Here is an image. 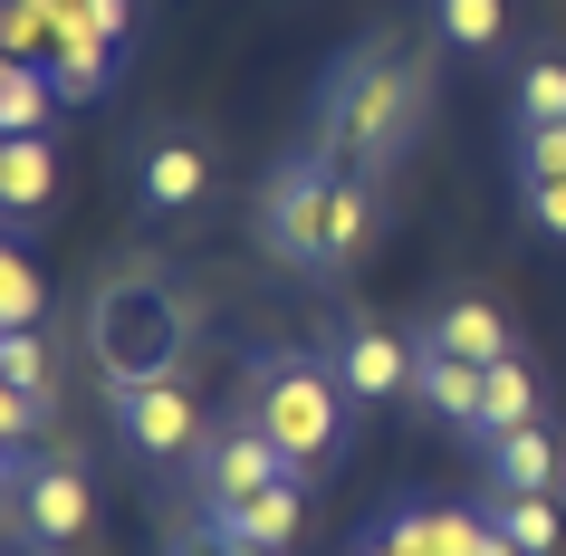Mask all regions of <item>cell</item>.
<instances>
[{
	"mask_svg": "<svg viewBox=\"0 0 566 556\" xmlns=\"http://www.w3.org/2000/svg\"><path fill=\"white\" fill-rule=\"evenodd\" d=\"M182 336H192V307L164 289V269H154V260H125L116 279H96L87 346H96V365H106L116 394L164 384V375H174V355H182Z\"/></svg>",
	"mask_w": 566,
	"mask_h": 556,
	"instance_id": "1",
	"label": "cell"
},
{
	"mask_svg": "<svg viewBox=\"0 0 566 556\" xmlns=\"http://www.w3.org/2000/svg\"><path fill=\"white\" fill-rule=\"evenodd\" d=\"M422 116V59H394V49H365L327 77L317 96V154H356V164H385Z\"/></svg>",
	"mask_w": 566,
	"mask_h": 556,
	"instance_id": "2",
	"label": "cell"
},
{
	"mask_svg": "<svg viewBox=\"0 0 566 556\" xmlns=\"http://www.w3.org/2000/svg\"><path fill=\"white\" fill-rule=\"evenodd\" d=\"M346 375L336 365H307V355H279V365H260V384H250V422H260L289 461H327L336 441H346Z\"/></svg>",
	"mask_w": 566,
	"mask_h": 556,
	"instance_id": "3",
	"label": "cell"
},
{
	"mask_svg": "<svg viewBox=\"0 0 566 556\" xmlns=\"http://www.w3.org/2000/svg\"><path fill=\"white\" fill-rule=\"evenodd\" d=\"M260 240H269L289 269H336V164L298 154L289 174L269 182V202H260Z\"/></svg>",
	"mask_w": 566,
	"mask_h": 556,
	"instance_id": "4",
	"label": "cell"
},
{
	"mask_svg": "<svg viewBox=\"0 0 566 556\" xmlns=\"http://www.w3.org/2000/svg\"><path fill=\"white\" fill-rule=\"evenodd\" d=\"M289 451L260 432V422H231L221 441H202V461H192V490H202V518H240L269 480H289Z\"/></svg>",
	"mask_w": 566,
	"mask_h": 556,
	"instance_id": "5",
	"label": "cell"
},
{
	"mask_svg": "<svg viewBox=\"0 0 566 556\" xmlns=\"http://www.w3.org/2000/svg\"><path fill=\"white\" fill-rule=\"evenodd\" d=\"M116 441L135 461H202V412H192V394L174 375L135 384V394H116Z\"/></svg>",
	"mask_w": 566,
	"mask_h": 556,
	"instance_id": "6",
	"label": "cell"
},
{
	"mask_svg": "<svg viewBox=\"0 0 566 556\" xmlns=\"http://www.w3.org/2000/svg\"><path fill=\"white\" fill-rule=\"evenodd\" d=\"M20 527H30L39 547H77L96 527V490H87V470L77 461H49L20 480Z\"/></svg>",
	"mask_w": 566,
	"mask_h": 556,
	"instance_id": "7",
	"label": "cell"
},
{
	"mask_svg": "<svg viewBox=\"0 0 566 556\" xmlns=\"http://www.w3.org/2000/svg\"><path fill=\"white\" fill-rule=\"evenodd\" d=\"M413 355H422V346H403L394 326L356 317L346 336H336V375H346V394H356V403H394V394L413 384Z\"/></svg>",
	"mask_w": 566,
	"mask_h": 556,
	"instance_id": "8",
	"label": "cell"
},
{
	"mask_svg": "<svg viewBox=\"0 0 566 556\" xmlns=\"http://www.w3.org/2000/svg\"><path fill=\"white\" fill-rule=\"evenodd\" d=\"M413 403L471 432V422H480V403H490V365H471V355H442V346H422V355H413Z\"/></svg>",
	"mask_w": 566,
	"mask_h": 556,
	"instance_id": "9",
	"label": "cell"
},
{
	"mask_svg": "<svg viewBox=\"0 0 566 556\" xmlns=\"http://www.w3.org/2000/svg\"><path fill=\"white\" fill-rule=\"evenodd\" d=\"M490 527H500L518 556H557L566 547V499L557 490H500L490 499Z\"/></svg>",
	"mask_w": 566,
	"mask_h": 556,
	"instance_id": "10",
	"label": "cell"
},
{
	"mask_svg": "<svg viewBox=\"0 0 566 556\" xmlns=\"http://www.w3.org/2000/svg\"><path fill=\"white\" fill-rule=\"evenodd\" d=\"M135 192H145V211H192L211 192V154L182 145V135H174V145H154L145 174H135Z\"/></svg>",
	"mask_w": 566,
	"mask_h": 556,
	"instance_id": "11",
	"label": "cell"
},
{
	"mask_svg": "<svg viewBox=\"0 0 566 556\" xmlns=\"http://www.w3.org/2000/svg\"><path fill=\"white\" fill-rule=\"evenodd\" d=\"M422 346L471 355V365H509V317L490 307V297H451L442 317H432V336H422Z\"/></svg>",
	"mask_w": 566,
	"mask_h": 556,
	"instance_id": "12",
	"label": "cell"
},
{
	"mask_svg": "<svg viewBox=\"0 0 566 556\" xmlns=\"http://www.w3.org/2000/svg\"><path fill=\"white\" fill-rule=\"evenodd\" d=\"M49 192H59V154H49V135H0V202H10V221H30Z\"/></svg>",
	"mask_w": 566,
	"mask_h": 556,
	"instance_id": "13",
	"label": "cell"
},
{
	"mask_svg": "<svg viewBox=\"0 0 566 556\" xmlns=\"http://www.w3.org/2000/svg\"><path fill=\"white\" fill-rule=\"evenodd\" d=\"M480 508H403V518L385 527V547L394 556H471V537H480Z\"/></svg>",
	"mask_w": 566,
	"mask_h": 556,
	"instance_id": "14",
	"label": "cell"
},
{
	"mask_svg": "<svg viewBox=\"0 0 566 556\" xmlns=\"http://www.w3.org/2000/svg\"><path fill=\"white\" fill-rule=\"evenodd\" d=\"M557 441L537 432V422H518V432H500L490 441V480H500V490H557Z\"/></svg>",
	"mask_w": 566,
	"mask_h": 556,
	"instance_id": "15",
	"label": "cell"
},
{
	"mask_svg": "<svg viewBox=\"0 0 566 556\" xmlns=\"http://www.w3.org/2000/svg\"><path fill=\"white\" fill-rule=\"evenodd\" d=\"M211 527H231V537H260V547H289V537H298V527H307L298 470H289V480H269V490L250 499V508H240V518H211Z\"/></svg>",
	"mask_w": 566,
	"mask_h": 556,
	"instance_id": "16",
	"label": "cell"
},
{
	"mask_svg": "<svg viewBox=\"0 0 566 556\" xmlns=\"http://www.w3.org/2000/svg\"><path fill=\"white\" fill-rule=\"evenodd\" d=\"M106 67H116V39H96L87 20H67L59 49H49V77H59V96H96V87H106Z\"/></svg>",
	"mask_w": 566,
	"mask_h": 556,
	"instance_id": "17",
	"label": "cell"
},
{
	"mask_svg": "<svg viewBox=\"0 0 566 556\" xmlns=\"http://www.w3.org/2000/svg\"><path fill=\"white\" fill-rule=\"evenodd\" d=\"M518 422H537V375L528 365H518V355H509V365H490V403H480V451H490V441L500 432H518Z\"/></svg>",
	"mask_w": 566,
	"mask_h": 556,
	"instance_id": "18",
	"label": "cell"
},
{
	"mask_svg": "<svg viewBox=\"0 0 566 556\" xmlns=\"http://www.w3.org/2000/svg\"><path fill=\"white\" fill-rule=\"evenodd\" d=\"M59 0H0V49H10V67H49V49H59Z\"/></svg>",
	"mask_w": 566,
	"mask_h": 556,
	"instance_id": "19",
	"label": "cell"
},
{
	"mask_svg": "<svg viewBox=\"0 0 566 556\" xmlns=\"http://www.w3.org/2000/svg\"><path fill=\"white\" fill-rule=\"evenodd\" d=\"M49 116H59V77L49 67H10L0 77V135H49Z\"/></svg>",
	"mask_w": 566,
	"mask_h": 556,
	"instance_id": "20",
	"label": "cell"
},
{
	"mask_svg": "<svg viewBox=\"0 0 566 556\" xmlns=\"http://www.w3.org/2000/svg\"><path fill=\"white\" fill-rule=\"evenodd\" d=\"M39 307H49V279H39L30 250L10 240V250H0V326H39Z\"/></svg>",
	"mask_w": 566,
	"mask_h": 556,
	"instance_id": "21",
	"label": "cell"
},
{
	"mask_svg": "<svg viewBox=\"0 0 566 556\" xmlns=\"http://www.w3.org/2000/svg\"><path fill=\"white\" fill-rule=\"evenodd\" d=\"M432 20H442V39H451V49H500L509 0H432Z\"/></svg>",
	"mask_w": 566,
	"mask_h": 556,
	"instance_id": "22",
	"label": "cell"
},
{
	"mask_svg": "<svg viewBox=\"0 0 566 556\" xmlns=\"http://www.w3.org/2000/svg\"><path fill=\"white\" fill-rule=\"evenodd\" d=\"M0 394H39L49 403V346H39V326H10L0 336Z\"/></svg>",
	"mask_w": 566,
	"mask_h": 556,
	"instance_id": "23",
	"label": "cell"
},
{
	"mask_svg": "<svg viewBox=\"0 0 566 556\" xmlns=\"http://www.w3.org/2000/svg\"><path fill=\"white\" fill-rule=\"evenodd\" d=\"M518 125H566V59L518 67Z\"/></svg>",
	"mask_w": 566,
	"mask_h": 556,
	"instance_id": "24",
	"label": "cell"
},
{
	"mask_svg": "<svg viewBox=\"0 0 566 556\" xmlns=\"http://www.w3.org/2000/svg\"><path fill=\"white\" fill-rule=\"evenodd\" d=\"M518 174L528 182H566V125H528V135H518Z\"/></svg>",
	"mask_w": 566,
	"mask_h": 556,
	"instance_id": "25",
	"label": "cell"
},
{
	"mask_svg": "<svg viewBox=\"0 0 566 556\" xmlns=\"http://www.w3.org/2000/svg\"><path fill=\"white\" fill-rule=\"evenodd\" d=\"M39 394H0V441H10V461H30V432H39Z\"/></svg>",
	"mask_w": 566,
	"mask_h": 556,
	"instance_id": "26",
	"label": "cell"
},
{
	"mask_svg": "<svg viewBox=\"0 0 566 556\" xmlns=\"http://www.w3.org/2000/svg\"><path fill=\"white\" fill-rule=\"evenodd\" d=\"M528 221L547 240H566V182H528Z\"/></svg>",
	"mask_w": 566,
	"mask_h": 556,
	"instance_id": "27",
	"label": "cell"
},
{
	"mask_svg": "<svg viewBox=\"0 0 566 556\" xmlns=\"http://www.w3.org/2000/svg\"><path fill=\"white\" fill-rule=\"evenodd\" d=\"M77 20H87L96 39H125L135 30V0H77Z\"/></svg>",
	"mask_w": 566,
	"mask_h": 556,
	"instance_id": "28",
	"label": "cell"
},
{
	"mask_svg": "<svg viewBox=\"0 0 566 556\" xmlns=\"http://www.w3.org/2000/svg\"><path fill=\"white\" fill-rule=\"evenodd\" d=\"M164 556H240V547H231V527H192V537H174Z\"/></svg>",
	"mask_w": 566,
	"mask_h": 556,
	"instance_id": "29",
	"label": "cell"
},
{
	"mask_svg": "<svg viewBox=\"0 0 566 556\" xmlns=\"http://www.w3.org/2000/svg\"><path fill=\"white\" fill-rule=\"evenodd\" d=\"M471 556H518V547H509L500 527H480V537H471Z\"/></svg>",
	"mask_w": 566,
	"mask_h": 556,
	"instance_id": "30",
	"label": "cell"
},
{
	"mask_svg": "<svg viewBox=\"0 0 566 556\" xmlns=\"http://www.w3.org/2000/svg\"><path fill=\"white\" fill-rule=\"evenodd\" d=\"M365 556H394V547H385V537H375V547H365Z\"/></svg>",
	"mask_w": 566,
	"mask_h": 556,
	"instance_id": "31",
	"label": "cell"
},
{
	"mask_svg": "<svg viewBox=\"0 0 566 556\" xmlns=\"http://www.w3.org/2000/svg\"><path fill=\"white\" fill-rule=\"evenodd\" d=\"M557 499H566V461H557Z\"/></svg>",
	"mask_w": 566,
	"mask_h": 556,
	"instance_id": "32",
	"label": "cell"
}]
</instances>
